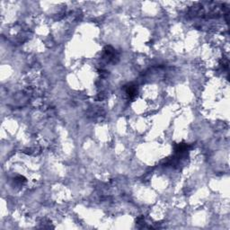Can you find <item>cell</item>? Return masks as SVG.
Listing matches in <instances>:
<instances>
[{
  "label": "cell",
  "mask_w": 230,
  "mask_h": 230,
  "mask_svg": "<svg viewBox=\"0 0 230 230\" xmlns=\"http://www.w3.org/2000/svg\"><path fill=\"white\" fill-rule=\"evenodd\" d=\"M126 93L130 97V98H133L136 96L137 94V88L135 87V85H129L126 86Z\"/></svg>",
  "instance_id": "1"
}]
</instances>
